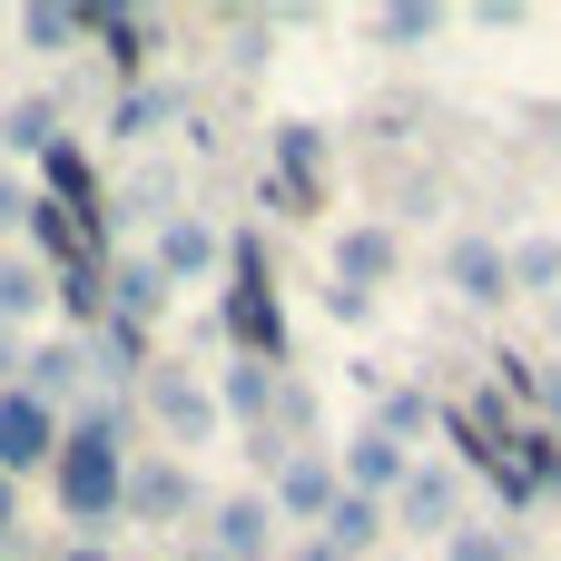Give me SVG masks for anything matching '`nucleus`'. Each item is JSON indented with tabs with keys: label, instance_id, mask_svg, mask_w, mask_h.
Wrapping results in <instances>:
<instances>
[{
	"label": "nucleus",
	"instance_id": "nucleus-1",
	"mask_svg": "<svg viewBox=\"0 0 561 561\" xmlns=\"http://www.w3.org/2000/svg\"><path fill=\"white\" fill-rule=\"evenodd\" d=\"M118 404H89L79 424H59V454H49V483H59V513L79 533H108L118 523V483H128V444H118Z\"/></svg>",
	"mask_w": 561,
	"mask_h": 561
},
{
	"label": "nucleus",
	"instance_id": "nucleus-22",
	"mask_svg": "<svg viewBox=\"0 0 561 561\" xmlns=\"http://www.w3.org/2000/svg\"><path fill=\"white\" fill-rule=\"evenodd\" d=\"M217 404H227L237 424H266V404H276V375H266V365H227V385H217Z\"/></svg>",
	"mask_w": 561,
	"mask_h": 561
},
{
	"label": "nucleus",
	"instance_id": "nucleus-37",
	"mask_svg": "<svg viewBox=\"0 0 561 561\" xmlns=\"http://www.w3.org/2000/svg\"><path fill=\"white\" fill-rule=\"evenodd\" d=\"M552 325H561V296H552Z\"/></svg>",
	"mask_w": 561,
	"mask_h": 561
},
{
	"label": "nucleus",
	"instance_id": "nucleus-3",
	"mask_svg": "<svg viewBox=\"0 0 561 561\" xmlns=\"http://www.w3.org/2000/svg\"><path fill=\"white\" fill-rule=\"evenodd\" d=\"M197 503V473L178 463V454H158V463H128V483H118V523H178Z\"/></svg>",
	"mask_w": 561,
	"mask_h": 561
},
{
	"label": "nucleus",
	"instance_id": "nucleus-34",
	"mask_svg": "<svg viewBox=\"0 0 561 561\" xmlns=\"http://www.w3.org/2000/svg\"><path fill=\"white\" fill-rule=\"evenodd\" d=\"M296 561H345V552H335V542H306V552H296Z\"/></svg>",
	"mask_w": 561,
	"mask_h": 561
},
{
	"label": "nucleus",
	"instance_id": "nucleus-15",
	"mask_svg": "<svg viewBox=\"0 0 561 561\" xmlns=\"http://www.w3.org/2000/svg\"><path fill=\"white\" fill-rule=\"evenodd\" d=\"M325 503H335V463H325V454H296V463H276V513H306V523H325Z\"/></svg>",
	"mask_w": 561,
	"mask_h": 561
},
{
	"label": "nucleus",
	"instance_id": "nucleus-8",
	"mask_svg": "<svg viewBox=\"0 0 561 561\" xmlns=\"http://www.w3.org/2000/svg\"><path fill=\"white\" fill-rule=\"evenodd\" d=\"M404 473H414V463H404V444H385V434L365 424V434L345 444V483H335V493H365V503H385Z\"/></svg>",
	"mask_w": 561,
	"mask_h": 561
},
{
	"label": "nucleus",
	"instance_id": "nucleus-18",
	"mask_svg": "<svg viewBox=\"0 0 561 561\" xmlns=\"http://www.w3.org/2000/svg\"><path fill=\"white\" fill-rule=\"evenodd\" d=\"M158 306H168V276H158L148 256H138V266H108V316H128V325H148Z\"/></svg>",
	"mask_w": 561,
	"mask_h": 561
},
{
	"label": "nucleus",
	"instance_id": "nucleus-2",
	"mask_svg": "<svg viewBox=\"0 0 561 561\" xmlns=\"http://www.w3.org/2000/svg\"><path fill=\"white\" fill-rule=\"evenodd\" d=\"M217 335L247 355V365H286V306H276V276H266V247L256 237H227V306H217Z\"/></svg>",
	"mask_w": 561,
	"mask_h": 561
},
{
	"label": "nucleus",
	"instance_id": "nucleus-10",
	"mask_svg": "<svg viewBox=\"0 0 561 561\" xmlns=\"http://www.w3.org/2000/svg\"><path fill=\"white\" fill-rule=\"evenodd\" d=\"M503 473H513V493H523V503H542V493H561V434H552V424L513 434V444H503Z\"/></svg>",
	"mask_w": 561,
	"mask_h": 561
},
{
	"label": "nucleus",
	"instance_id": "nucleus-7",
	"mask_svg": "<svg viewBox=\"0 0 561 561\" xmlns=\"http://www.w3.org/2000/svg\"><path fill=\"white\" fill-rule=\"evenodd\" d=\"M394 256H404L394 227H345V247H335V286H345V296H375V286L394 276Z\"/></svg>",
	"mask_w": 561,
	"mask_h": 561
},
{
	"label": "nucleus",
	"instance_id": "nucleus-25",
	"mask_svg": "<svg viewBox=\"0 0 561 561\" xmlns=\"http://www.w3.org/2000/svg\"><path fill=\"white\" fill-rule=\"evenodd\" d=\"M39 296H49V276H39L30 256H0V335H10V325H20Z\"/></svg>",
	"mask_w": 561,
	"mask_h": 561
},
{
	"label": "nucleus",
	"instance_id": "nucleus-16",
	"mask_svg": "<svg viewBox=\"0 0 561 561\" xmlns=\"http://www.w3.org/2000/svg\"><path fill=\"white\" fill-rule=\"evenodd\" d=\"M89 335H99V345H89V365H99L108 385H128V375L148 365V325H128V316H99Z\"/></svg>",
	"mask_w": 561,
	"mask_h": 561
},
{
	"label": "nucleus",
	"instance_id": "nucleus-17",
	"mask_svg": "<svg viewBox=\"0 0 561 561\" xmlns=\"http://www.w3.org/2000/svg\"><path fill=\"white\" fill-rule=\"evenodd\" d=\"M385 533H394V523H385V503H365V493H335V503H325V542H335L345 561L365 552V542H385Z\"/></svg>",
	"mask_w": 561,
	"mask_h": 561
},
{
	"label": "nucleus",
	"instance_id": "nucleus-20",
	"mask_svg": "<svg viewBox=\"0 0 561 561\" xmlns=\"http://www.w3.org/2000/svg\"><path fill=\"white\" fill-rule=\"evenodd\" d=\"M49 296L69 306V325H99V316H108V276H99L89 256H79V266H59V276H49Z\"/></svg>",
	"mask_w": 561,
	"mask_h": 561
},
{
	"label": "nucleus",
	"instance_id": "nucleus-28",
	"mask_svg": "<svg viewBox=\"0 0 561 561\" xmlns=\"http://www.w3.org/2000/svg\"><path fill=\"white\" fill-rule=\"evenodd\" d=\"M69 39H79V10H59V0L20 10V49H69Z\"/></svg>",
	"mask_w": 561,
	"mask_h": 561
},
{
	"label": "nucleus",
	"instance_id": "nucleus-35",
	"mask_svg": "<svg viewBox=\"0 0 561 561\" xmlns=\"http://www.w3.org/2000/svg\"><path fill=\"white\" fill-rule=\"evenodd\" d=\"M59 561H108V552H99V542H69V552H59Z\"/></svg>",
	"mask_w": 561,
	"mask_h": 561
},
{
	"label": "nucleus",
	"instance_id": "nucleus-11",
	"mask_svg": "<svg viewBox=\"0 0 561 561\" xmlns=\"http://www.w3.org/2000/svg\"><path fill=\"white\" fill-rule=\"evenodd\" d=\"M444 276H454V296H463V306H503V296H513V276H503V247H493V237H463V247L444 256Z\"/></svg>",
	"mask_w": 561,
	"mask_h": 561
},
{
	"label": "nucleus",
	"instance_id": "nucleus-29",
	"mask_svg": "<svg viewBox=\"0 0 561 561\" xmlns=\"http://www.w3.org/2000/svg\"><path fill=\"white\" fill-rule=\"evenodd\" d=\"M444 561H513V533H483V523H454V533H444Z\"/></svg>",
	"mask_w": 561,
	"mask_h": 561
},
{
	"label": "nucleus",
	"instance_id": "nucleus-4",
	"mask_svg": "<svg viewBox=\"0 0 561 561\" xmlns=\"http://www.w3.org/2000/svg\"><path fill=\"white\" fill-rule=\"evenodd\" d=\"M49 454H59V414H49V404H30L20 385H0V473L20 483V473H30V463H49Z\"/></svg>",
	"mask_w": 561,
	"mask_h": 561
},
{
	"label": "nucleus",
	"instance_id": "nucleus-24",
	"mask_svg": "<svg viewBox=\"0 0 561 561\" xmlns=\"http://www.w3.org/2000/svg\"><path fill=\"white\" fill-rule=\"evenodd\" d=\"M178 108H187L178 89H128V99H118V118H108V138H148V128H158V118H178Z\"/></svg>",
	"mask_w": 561,
	"mask_h": 561
},
{
	"label": "nucleus",
	"instance_id": "nucleus-32",
	"mask_svg": "<svg viewBox=\"0 0 561 561\" xmlns=\"http://www.w3.org/2000/svg\"><path fill=\"white\" fill-rule=\"evenodd\" d=\"M20 217H30V187H20V178L0 168V227H20Z\"/></svg>",
	"mask_w": 561,
	"mask_h": 561
},
{
	"label": "nucleus",
	"instance_id": "nucleus-38",
	"mask_svg": "<svg viewBox=\"0 0 561 561\" xmlns=\"http://www.w3.org/2000/svg\"><path fill=\"white\" fill-rule=\"evenodd\" d=\"M187 561H217V552H187Z\"/></svg>",
	"mask_w": 561,
	"mask_h": 561
},
{
	"label": "nucleus",
	"instance_id": "nucleus-19",
	"mask_svg": "<svg viewBox=\"0 0 561 561\" xmlns=\"http://www.w3.org/2000/svg\"><path fill=\"white\" fill-rule=\"evenodd\" d=\"M217 561H266V503L256 493L217 513Z\"/></svg>",
	"mask_w": 561,
	"mask_h": 561
},
{
	"label": "nucleus",
	"instance_id": "nucleus-5",
	"mask_svg": "<svg viewBox=\"0 0 561 561\" xmlns=\"http://www.w3.org/2000/svg\"><path fill=\"white\" fill-rule=\"evenodd\" d=\"M316 168H325V138H316L306 118H286V128H276V187H266V207H276V217H306V207H316Z\"/></svg>",
	"mask_w": 561,
	"mask_h": 561
},
{
	"label": "nucleus",
	"instance_id": "nucleus-13",
	"mask_svg": "<svg viewBox=\"0 0 561 561\" xmlns=\"http://www.w3.org/2000/svg\"><path fill=\"white\" fill-rule=\"evenodd\" d=\"M148 404H158V424H168L178 444H207V434H217V404H207L187 375H148Z\"/></svg>",
	"mask_w": 561,
	"mask_h": 561
},
{
	"label": "nucleus",
	"instance_id": "nucleus-14",
	"mask_svg": "<svg viewBox=\"0 0 561 561\" xmlns=\"http://www.w3.org/2000/svg\"><path fill=\"white\" fill-rule=\"evenodd\" d=\"M79 39H99L128 79L148 69V20H138V10H118V0H108V10H79Z\"/></svg>",
	"mask_w": 561,
	"mask_h": 561
},
{
	"label": "nucleus",
	"instance_id": "nucleus-27",
	"mask_svg": "<svg viewBox=\"0 0 561 561\" xmlns=\"http://www.w3.org/2000/svg\"><path fill=\"white\" fill-rule=\"evenodd\" d=\"M424 424H444V404H434V394H414V385H404V394H385V414H375V434H385V444H404V434H424Z\"/></svg>",
	"mask_w": 561,
	"mask_h": 561
},
{
	"label": "nucleus",
	"instance_id": "nucleus-26",
	"mask_svg": "<svg viewBox=\"0 0 561 561\" xmlns=\"http://www.w3.org/2000/svg\"><path fill=\"white\" fill-rule=\"evenodd\" d=\"M49 138H59V108H49V99H20V108L0 118V148H30V158H39Z\"/></svg>",
	"mask_w": 561,
	"mask_h": 561
},
{
	"label": "nucleus",
	"instance_id": "nucleus-33",
	"mask_svg": "<svg viewBox=\"0 0 561 561\" xmlns=\"http://www.w3.org/2000/svg\"><path fill=\"white\" fill-rule=\"evenodd\" d=\"M10 523H20V483L0 473V552H10Z\"/></svg>",
	"mask_w": 561,
	"mask_h": 561
},
{
	"label": "nucleus",
	"instance_id": "nucleus-23",
	"mask_svg": "<svg viewBox=\"0 0 561 561\" xmlns=\"http://www.w3.org/2000/svg\"><path fill=\"white\" fill-rule=\"evenodd\" d=\"M503 276H513V286H542V296H561V237H523V247L503 256Z\"/></svg>",
	"mask_w": 561,
	"mask_h": 561
},
{
	"label": "nucleus",
	"instance_id": "nucleus-6",
	"mask_svg": "<svg viewBox=\"0 0 561 561\" xmlns=\"http://www.w3.org/2000/svg\"><path fill=\"white\" fill-rule=\"evenodd\" d=\"M217 256H227V237H217V227H197V217H168V227H158V256H148V266H158L168 286H187V276H207Z\"/></svg>",
	"mask_w": 561,
	"mask_h": 561
},
{
	"label": "nucleus",
	"instance_id": "nucleus-21",
	"mask_svg": "<svg viewBox=\"0 0 561 561\" xmlns=\"http://www.w3.org/2000/svg\"><path fill=\"white\" fill-rule=\"evenodd\" d=\"M20 227H30V247H39V256H59V266H79V256H89V237H79L49 197H30V217H20Z\"/></svg>",
	"mask_w": 561,
	"mask_h": 561
},
{
	"label": "nucleus",
	"instance_id": "nucleus-9",
	"mask_svg": "<svg viewBox=\"0 0 561 561\" xmlns=\"http://www.w3.org/2000/svg\"><path fill=\"white\" fill-rule=\"evenodd\" d=\"M454 503H463L454 473H424V463H414V473L394 483V513H385V523H404V533H454Z\"/></svg>",
	"mask_w": 561,
	"mask_h": 561
},
{
	"label": "nucleus",
	"instance_id": "nucleus-12",
	"mask_svg": "<svg viewBox=\"0 0 561 561\" xmlns=\"http://www.w3.org/2000/svg\"><path fill=\"white\" fill-rule=\"evenodd\" d=\"M79 375H89V345H79V335H49V345H30V385H20V394L59 414V394H69Z\"/></svg>",
	"mask_w": 561,
	"mask_h": 561
},
{
	"label": "nucleus",
	"instance_id": "nucleus-31",
	"mask_svg": "<svg viewBox=\"0 0 561 561\" xmlns=\"http://www.w3.org/2000/svg\"><path fill=\"white\" fill-rule=\"evenodd\" d=\"M533 404H542V424L561 434V365H552V375H533Z\"/></svg>",
	"mask_w": 561,
	"mask_h": 561
},
{
	"label": "nucleus",
	"instance_id": "nucleus-36",
	"mask_svg": "<svg viewBox=\"0 0 561 561\" xmlns=\"http://www.w3.org/2000/svg\"><path fill=\"white\" fill-rule=\"evenodd\" d=\"M10 365H20V345H10V335H0V385H10Z\"/></svg>",
	"mask_w": 561,
	"mask_h": 561
},
{
	"label": "nucleus",
	"instance_id": "nucleus-30",
	"mask_svg": "<svg viewBox=\"0 0 561 561\" xmlns=\"http://www.w3.org/2000/svg\"><path fill=\"white\" fill-rule=\"evenodd\" d=\"M434 30H444L434 0H394V10H385V39H394V49H414V39H434Z\"/></svg>",
	"mask_w": 561,
	"mask_h": 561
}]
</instances>
